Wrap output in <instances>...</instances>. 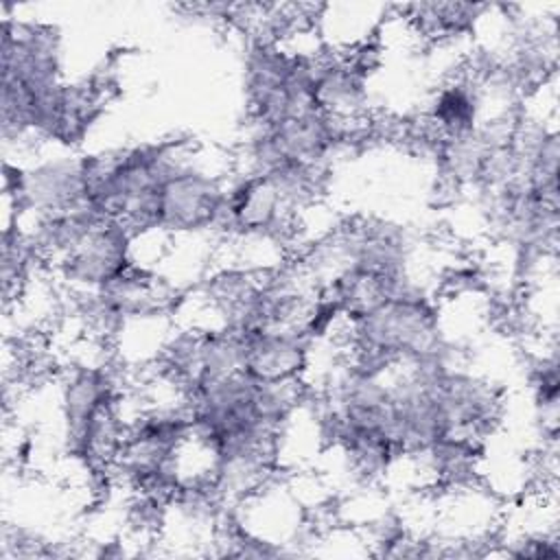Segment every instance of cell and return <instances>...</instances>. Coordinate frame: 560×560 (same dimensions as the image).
<instances>
[{"label": "cell", "instance_id": "6da1fadb", "mask_svg": "<svg viewBox=\"0 0 560 560\" xmlns=\"http://www.w3.org/2000/svg\"><path fill=\"white\" fill-rule=\"evenodd\" d=\"M350 354L396 363L422 357L446 339L440 326V308L431 293L389 298L372 313L343 322Z\"/></svg>", "mask_w": 560, "mask_h": 560}, {"label": "cell", "instance_id": "8992f818", "mask_svg": "<svg viewBox=\"0 0 560 560\" xmlns=\"http://www.w3.org/2000/svg\"><path fill=\"white\" fill-rule=\"evenodd\" d=\"M315 107L337 120H365L368 72L343 55L324 52L315 61Z\"/></svg>", "mask_w": 560, "mask_h": 560}, {"label": "cell", "instance_id": "7a4b0ae2", "mask_svg": "<svg viewBox=\"0 0 560 560\" xmlns=\"http://www.w3.org/2000/svg\"><path fill=\"white\" fill-rule=\"evenodd\" d=\"M225 184L228 179L195 164L188 153L160 188L158 228L168 236L219 232Z\"/></svg>", "mask_w": 560, "mask_h": 560}, {"label": "cell", "instance_id": "52a82bcc", "mask_svg": "<svg viewBox=\"0 0 560 560\" xmlns=\"http://www.w3.org/2000/svg\"><path fill=\"white\" fill-rule=\"evenodd\" d=\"M483 96L479 81L468 72H459L438 88L429 103L424 125L444 142L466 136L481 125Z\"/></svg>", "mask_w": 560, "mask_h": 560}, {"label": "cell", "instance_id": "5b68a950", "mask_svg": "<svg viewBox=\"0 0 560 560\" xmlns=\"http://www.w3.org/2000/svg\"><path fill=\"white\" fill-rule=\"evenodd\" d=\"M313 341L300 328H265L243 335L241 372L258 383L304 381Z\"/></svg>", "mask_w": 560, "mask_h": 560}, {"label": "cell", "instance_id": "3957f363", "mask_svg": "<svg viewBox=\"0 0 560 560\" xmlns=\"http://www.w3.org/2000/svg\"><path fill=\"white\" fill-rule=\"evenodd\" d=\"M131 238L122 221L105 217L52 269L74 295L96 291L133 262Z\"/></svg>", "mask_w": 560, "mask_h": 560}, {"label": "cell", "instance_id": "277c9868", "mask_svg": "<svg viewBox=\"0 0 560 560\" xmlns=\"http://www.w3.org/2000/svg\"><path fill=\"white\" fill-rule=\"evenodd\" d=\"M122 396L116 372L105 363H81L66 370L61 383V418L66 453L81 462L94 416Z\"/></svg>", "mask_w": 560, "mask_h": 560}]
</instances>
